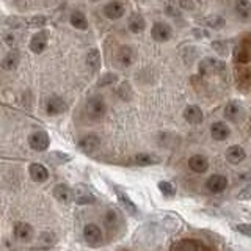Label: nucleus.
Wrapping results in <instances>:
<instances>
[{
	"label": "nucleus",
	"instance_id": "obj_14",
	"mask_svg": "<svg viewBox=\"0 0 251 251\" xmlns=\"http://www.w3.org/2000/svg\"><path fill=\"white\" fill-rule=\"evenodd\" d=\"M188 167H190L192 171L202 175V173H206L207 168H209V160L204 155L196 154V155H192L190 157V160H188Z\"/></svg>",
	"mask_w": 251,
	"mask_h": 251
},
{
	"label": "nucleus",
	"instance_id": "obj_18",
	"mask_svg": "<svg viewBox=\"0 0 251 251\" xmlns=\"http://www.w3.org/2000/svg\"><path fill=\"white\" fill-rule=\"evenodd\" d=\"M118 60L123 66H130L135 60V50L130 46H121L120 50H118Z\"/></svg>",
	"mask_w": 251,
	"mask_h": 251
},
{
	"label": "nucleus",
	"instance_id": "obj_37",
	"mask_svg": "<svg viewBox=\"0 0 251 251\" xmlns=\"http://www.w3.org/2000/svg\"><path fill=\"white\" fill-rule=\"evenodd\" d=\"M239 86H242V88H245V86H247V90H251V78L250 77H242L240 82H239Z\"/></svg>",
	"mask_w": 251,
	"mask_h": 251
},
{
	"label": "nucleus",
	"instance_id": "obj_15",
	"mask_svg": "<svg viewBox=\"0 0 251 251\" xmlns=\"http://www.w3.org/2000/svg\"><path fill=\"white\" fill-rule=\"evenodd\" d=\"M202 110L198 105H187L184 110V120L190 124H200L202 123Z\"/></svg>",
	"mask_w": 251,
	"mask_h": 251
},
{
	"label": "nucleus",
	"instance_id": "obj_20",
	"mask_svg": "<svg viewBox=\"0 0 251 251\" xmlns=\"http://www.w3.org/2000/svg\"><path fill=\"white\" fill-rule=\"evenodd\" d=\"M13 232H14V237L16 239H19V240H28L31 235H33V227H31L25 222H21V223H16Z\"/></svg>",
	"mask_w": 251,
	"mask_h": 251
},
{
	"label": "nucleus",
	"instance_id": "obj_10",
	"mask_svg": "<svg viewBox=\"0 0 251 251\" xmlns=\"http://www.w3.org/2000/svg\"><path fill=\"white\" fill-rule=\"evenodd\" d=\"M28 173H30V177L35 180V182H46L49 179V171L41 163H31L28 167Z\"/></svg>",
	"mask_w": 251,
	"mask_h": 251
},
{
	"label": "nucleus",
	"instance_id": "obj_5",
	"mask_svg": "<svg viewBox=\"0 0 251 251\" xmlns=\"http://www.w3.org/2000/svg\"><path fill=\"white\" fill-rule=\"evenodd\" d=\"M66 108H68V104L65 102V99H61L60 96H49L46 100V112L47 115H60L63 112H66Z\"/></svg>",
	"mask_w": 251,
	"mask_h": 251
},
{
	"label": "nucleus",
	"instance_id": "obj_26",
	"mask_svg": "<svg viewBox=\"0 0 251 251\" xmlns=\"http://www.w3.org/2000/svg\"><path fill=\"white\" fill-rule=\"evenodd\" d=\"M116 195H118V200L121 201V204L124 206V209L129 212V214H138V209H137V206L133 204L132 201H130V198L126 193H123V192H120V190H116Z\"/></svg>",
	"mask_w": 251,
	"mask_h": 251
},
{
	"label": "nucleus",
	"instance_id": "obj_36",
	"mask_svg": "<svg viewBox=\"0 0 251 251\" xmlns=\"http://www.w3.org/2000/svg\"><path fill=\"white\" fill-rule=\"evenodd\" d=\"M180 6L184 8V10H195L196 8V0H179Z\"/></svg>",
	"mask_w": 251,
	"mask_h": 251
},
{
	"label": "nucleus",
	"instance_id": "obj_11",
	"mask_svg": "<svg viewBox=\"0 0 251 251\" xmlns=\"http://www.w3.org/2000/svg\"><path fill=\"white\" fill-rule=\"evenodd\" d=\"M206 187L212 193H222L227 187V179L225 176H222V175H214V176H210L207 179Z\"/></svg>",
	"mask_w": 251,
	"mask_h": 251
},
{
	"label": "nucleus",
	"instance_id": "obj_32",
	"mask_svg": "<svg viewBox=\"0 0 251 251\" xmlns=\"http://www.w3.org/2000/svg\"><path fill=\"white\" fill-rule=\"evenodd\" d=\"M234 231H237L247 237H251V225L250 223H239V225H234Z\"/></svg>",
	"mask_w": 251,
	"mask_h": 251
},
{
	"label": "nucleus",
	"instance_id": "obj_30",
	"mask_svg": "<svg viewBox=\"0 0 251 251\" xmlns=\"http://www.w3.org/2000/svg\"><path fill=\"white\" fill-rule=\"evenodd\" d=\"M159 190L162 192L163 196H175V193H176L175 185H173L171 182H168V180H160V182H159Z\"/></svg>",
	"mask_w": 251,
	"mask_h": 251
},
{
	"label": "nucleus",
	"instance_id": "obj_23",
	"mask_svg": "<svg viewBox=\"0 0 251 251\" xmlns=\"http://www.w3.org/2000/svg\"><path fill=\"white\" fill-rule=\"evenodd\" d=\"M235 14H237L242 21L250 19L251 18V2H248V0H237V2H235Z\"/></svg>",
	"mask_w": 251,
	"mask_h": 251
},
{
	"label": "nucleus",
	"instance_id": "obj_17",
	"mask_svg": "<svg viewBox=\"0 0 251 251\" xmlns=\"http://www.w3.org/2000/svg\"><path fill=\"white\" fill-rule=\"evenodd\" d=\"M104 14L107 16L108 19H120L121 16L124 14V5L121 2H116V0H113V2H110L105 5L104 8Z\"/></svg>",
	"mask_w": 251,
	"mask_h": 251
},
{
	"label": "nucleus",
	"instance_id": "obj_1",
	"mask_svg": "<svg viewBox=\"0 0 251 251\" xmlns=\"http://www.w3.org/2000/svg\"><path fill=\"white\" fill-rule=\"evenodd\" d=\"M198 69L201 75H218L226 71V63L218 58H204L200 61Z\"/></svg>",
	"mask_w": 251,
	"mask_h": 251
},
{
	"label": "nucleus",
	"instance_id": "obj_22",
	"mask_svg": "<svg viewBox=\"0 0 251 251\" xmlns=\"http://www.w3.org/2000/svg\"><path fill=\"white\" fill-rule=\"evenodd\" d=\"M53 196L61 202H69L73 200V190L66 184H58L53 187Z\"/></svg>",
	"mask_w": 251,
	"mask_h": 251
},
{
	"label": "nucleus",
	"instance_id": "obj_13",
	"mask_svg": "<svg viewBox=\"0 0 251 251\" xmlns=\"http://www.w3.org/2000/svg\"><path fill=\"white\" fill-rule=\"evenodd\" d=\"M229 133H231V129L227 127V126L222 121H217L210 126V135L214 140L217 141H223L226 140L227 137H229Z\"/></svg>",
	"mask_w": 251,
	"mask_h": 251
},
{
	"label": "nucleus",
	"instance_id": "obj_12",
	"mask_svg": "<svg viewBox=\"0 0 251 251\" xmlns=\"http://www.w3.org/2000/svg\"><path fill=\"white\" fill-rule=\"evenodd\" d=\"M245 157H247L245 149H243L242 146H239V145L229 146V148L226 149V160L229 162V163L237 165V163L245 160Z\"/></svg>",
	"mask_w": 251,
	"mask_h": 251
},
{
	"label": "nucleus",
	"instance_id": "obj_33",
	"mask_svg": "<svg viewBox=\"0 0 251 251\" xmlns=\"http://www.w3.org/2000/svg\"><path fill=\"white\" fill-rule=\"evenodd\" d=\"M237 198L245 201V200H251V182L247 184L243 188H240V192L237 193Z\"/></svg>",
	"mask_w": 251,
	"mask_h": 251
},
{
	"label": "nucleus",
	"instance_id": "obj_28",
	"mask_svg": "<svg viewBox=\"0 0 251 251\" xmlns=\"http://www.w3.org/2000/svg\"><path fill=\"white\" fill-rule=\"evenodd\" d=\"M86 65H88L93 71H98L100 68V53L98 49H91L86 55Z\"/></svg>",
	"mask_w": 251,
	"mask_h": 251
},
{
	"label": "nucleus",
	"instance_id": "obj_24",
	"mask_svg": "<svg viewBox=\"0 0 251 251\" xmlns=\"http://www.w3.org/2000/svg\"><path fill=\"white\" fill-rule=\"evenodd\" d=\"M146 28V22L140 14H133L129 19V30L132 33H141Z\"/></svg>",
	"mask_w": 251,
	"mask_h": 251
},
{
	"label": "nucleus",
	"instance_id": "obj_27",
	"mask_svg": "<svg viewBox=\"0 0 251 251\" xmlns=\"http://www.w3.org/2000/svg\"><path fill=\"white\" fill-rule=\"evenodd\" d=\"M133 162H135L137 165H140V167H148V165L159 163V159L152 154H137L135 157H133Z\"/></svg>",
	"mask_w": 251,
	"mask_h": 251
},
{
	"label": "nucleus",
	"instance_id": "obj_4",
	"mask_svg": "<svg viewBox=\"0 0 251 251\" xmlns=\"http://www.w3.org/2000/svg\"><path fill=\"white\" fill-rule=\"evenodd\" d=\"M28 145H30L31 149H35V151L43 152V151H46L47 148H49V145H50V138H49V135H47V133L43 132V130L33 132V133H31V135L28 137Z\"/></svg>",
	"mask_w": 251,
	"mask_h": 251
},
{
	"label": "nucleus",
	"instance_id": "obj_7",
	"mask_svg": "<svg viewBox=\"0 0 251 251\" xmlns=\"http://www.w3.org/2000/svg\"><path fill=\"white\" fill-rule=\"evenodd\" d=\"M223 113L227 121L239 123L243 118V115H245V110H243V107L239 104V102H229V104H226Z\"/></svg>",
	"mask_w": 251,
	"mask_h": 251
},
{
	"label": "nucleus",
	"instance_id": "obj_16",
	"mask_svg": "<svg viewBox=\"0 0 251 251\" xmlns=\"http://www.w3.org/2000/svg\"><path fill=\"white\" fill-rule=\"evenodd\" d=\"M73 196H74L77 204H93L94 201H96L94 195L86 187H77L73 193Z\"/></svg>",
	"mask_w": 251,
	"mask_h": 251
},
{
	"label": "nucleus",
	"instance_id": "obj_8",
	"mask_svg": "<svg viewBox=\"0 0 251 251\" xmlns=\"http://www.w3.org/2000/svg\"><path fill=\"white\" fill-rule=\"evenodd\" d=\"M47 41H49V33H47L46 30L38 31V33L33 35V38H31V41H30V50L33 53L44 52Z\"/></svg>",
	"mask_w": 251,
	"mask_h": 251
},
{
	"label": "nucleus",
	"instance_id": "obj_35",
	"mask_svg": "<svg viewBox=\"0 0 251 251\" xmlns=\"http://www.w3.org/2000/svg\"><path fill=\"white\" fill-rule=\"evenodd\" d=\"M212 47L220 53V55H226L227 53V46H226V43H223V41H215V43H212Z\"/></svg>",
	"mask_w": 251,
	"mask_h": 251
},
{
	"label": "nucleus",
	"instance_id": "obj_3",
	"mask_svg": "<svg viewBox=\"0 0 251 251\" xmlns=\"http://www.w3.org/2000/svg\"><path fill=\"white\" fill-rule=\"evenodd\" d=\"M151 36L157 43H167L173 36V28L167 22H155L151 30Z\"/></svg>",
	"mask_w": 251,
	"mask_h": 251
},
{
	"label": "nucleus",
	"instance_id": "obj_34",
	"mask_svg": "<svg viewBox=\"0 0 251 251\" xmlns=\"http://www.w3.org/2000/svg\"><path fill=\"white\" fill-rule=\"evenodd\" d=\"M116 80H118V75H116V74H113V73L105 74V75L99 80V86H105V85H110V83H115Z\"/></svg>",
	"mask_w": 251,
	"mask_h": 251
},
{
	"label": "nucleus",
	"instance_id": "obj_21",
	"mask_svg": "<svg viewBox=\"0 0 251 251\" xmlns=\"http://www.w3.org/2000/svg\"><path fill=\"white\" fill-rule=\"evenodd\" d=\"M69 22H71V25L75 27L77 30H86V28H88V19H86V16L82 11H78V10L71 13Z\"/></svg>",
	"mask_w": 251,
	"mask_h": 251
},
{
	"label": "nucleus",
	"instance_id": "obj_9",
	"mask_svg": "<svg viewBox=\"0 0 251 251\" xmlns=\"http://www.w3.org/2000/svg\"><path fill=\"white\" fill-rule=\"evenodd\" d=\"M99 145H100L99 137L94 135V133H90V135L83 137L80 141H78V149L83 151V152H86V154H91L99 148Z\"/></svg>",
	"mask_w": 251,
	"mask_h": 251
},
{
	"label": "nucleus",
	"instance_id": "obj_25",
	"mask_svg": "<svg viewBox=\"0 0 251 251\" xmlns=\"http://www.w3.org/2000/svg\"><path fill=\"white\" fill-rule=\"evenodd\" d=\"M19 53L16 52V50H13V52H10L6 55V57L3 58V61H2V68L3 69H6V71H13V69H16L18 68V65H19Z\"/></svg>",
	"mask_w": 251,
	"mask_h": 251
},
{
	"label": "nucleus",
	"instance_id": "obj_6",
	"mask_svg": "<svg viewBox=\"0 0 251 251\" xmlns=\"http://www.w3.org/2000/svg\"><path fill=\"white\" fill-rule=\"evenodd\" d=\"M83 237L86 240V243H90L91 247H96L102 242V231L98 225L94 223H88L83 227Z\"/></svg>",
	"mask_w": 251,
	"mask_h": 251
},
{
	"label": "nucleus",
	"instance_id": "obj_29",
	"mask_svg": "<svg viewBox=\"0 0 251 251\" xmlns=\"http://www.w3.org/2000/svg\"><path fill=\"white\" fill-rule=\"evenodd\" d=\"M234 58L239 63H248L250 61V50L247 46H237L234 49Z\"/></svg>",
	"mask_w": 251,
	"mask_h": 251
},
{
	"label": "nucleus",
	"instance_id": "obj_2",
	"mask_svg": "<svg viewBox=\"0 0 251 251\" xmlns=\"http://www.w3.org/2000/svg\"><path fill=\"white\" fill-rule=\"evenodd\" d=\"M105 112H107L105 100L100 96H93L88 100V104H86V113H88L91 120H100L105 115Z\"/></svg>",
	"mask_w": 251,
	"mask_h": 251
},
{
	"label": "nucleus",
	"instance_id": "obj_31",
	"mask_svg": "<svg viewBox=\"0 0 251 251\" xmlns=\"http://www.w3.org/2000/svg\"><path fill=\"white\" fill-rule=\"evenodd\" d=\"M206 24L214 28H222L225 25V21L223 18H220V16H210V18L206 19Z\"/></svg>",
	"mask_w": 251,
	"mask_h": 251
},
{
	"label": "nucleus",
	"instance_id": "obj_38",
	"mask_svg": "<svg viewBox=\"0 0 251 251\" xmlns=\"http://www.w3.org/2000/svg\"><path fill=\"white\" fill-rule=\"evenodd\" d=\"M46 24V18H43V16H38V18H33L30 21V25H44Z\"/></svg>",
	"mask_w": 251,
	"mask_h": 251
},
{
	"label": "nucleus",
	"instance_id": "obj_19",
	"mask_svg": "<svg viewBox=\"0 0 251 251\" xmlns=\"http://www.w3.org/2000/svg\"><path fill=\"white\" fill-rule=\"evenodd\" d=\"M173 251H202V245L196 240H179L177 243L173 245Z\"/></svg>",
	"mask_w": 251,
	"mask_h": 251
}]
</instances>
